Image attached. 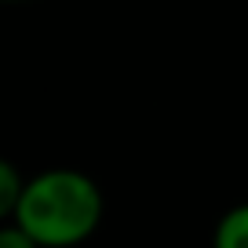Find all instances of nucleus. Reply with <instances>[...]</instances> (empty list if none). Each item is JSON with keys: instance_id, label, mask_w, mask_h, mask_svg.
<instances>
[{"instance_id": "f257e3e1", "label": "nucleus", "mask_w": 248, "mask_h": 248, "mask_svg": "<svg viewBox=\"0 0 248 248\" xmlns=\"http://www.w3.org/2000/svg\"><path fill=\"white\" fill-rule=\"evenodd\" d=\"M99 219L102 194L92 175L77 168H47L26 179L11 223H18L40 248H73L92 237Z\"/></svg>"}, {"instance_id": "f03ea898", "label": "nucleus", "mask_w": 248, "mask_h": 248, "mask_svg": "<svg viewBox=\"0 0 248 248\" xmlns=\"http://www.w3.org/2000/svg\"><path fill=\"white\" fill-rule=\"evenodd\" d=\"M212 248H248V201L223 212L212 233Z\"/></svg>"}, {"instance_id": "7ed1b4c3", "label": "nucleus", "mask_w": 248, "mask_h": 248, "mask_svg": "<svg viewBox=\"0 0 248 248\" xmlns=\"http://www.w3.org/2000/svg\"><path fill=\"white\" fill-rule=\"evenodd\" d=\"M22 190H26L22 171H18L8 157H0V226H4V219H15Z\"/></svg>"}, {"instance_id": "20e7f679", "label": "nucleus", "mask_w": 248, "mask_h": 248, "mask_svg": "<svg viewBox=\"0 0 248 248\" xmlns=\"http://www.w3.org/2000/svg\"><path fill=\"white\" fill-rule=\"evenodd\" d=\"M0 248H40V245L18 223H4L0 226Z\"/></svg>"}, {"instance_id": "39448f33", "label": "nucleus", "mask_w": 248, "mask_h": 248, "mask_svg": "<svg viewBox=\"0 0 248 248\" xmlns=\"http://www.w3.org/2000/svg\"><path fill=\"white\" fill-rule=\"evenodd\" d=\"M8 4H11V0H8Z\"/></svg>"}]
</instances>
